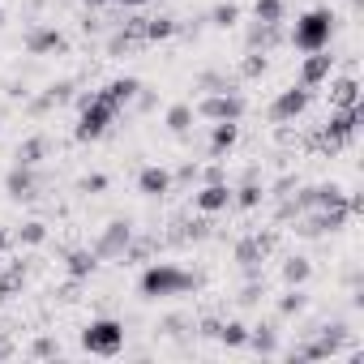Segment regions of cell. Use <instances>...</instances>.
<instances>
[{
    "mask_svg": "<svg viewBox=\"0 0 364 364\" xmlns=\"http://www.w3.org/2000/svg\"><path fill=\"white\" fill-rule=\"evenodd\" d=\"M193 287V274H185L180 266H150L141 274V296L146 300H163V296H185Z\"/></svg>",
    "mask_w": 364,
    "mask_h": 364,
    "instance_id": "obj_1",
    "label": "cell"
},
{
    "mask_svg": "<svg viewBox=\"0 0 364 364\" xmlns=\"http://www.w3.org/2000/svg\"><path fill=\"white\" fill-rule=\"evenodd\" d=\"M330 31H334V14H330V9H313V14H304V18L296 22L291 43H296L300 52H321V48L330 43Z\"/></svg>",
    "mask_w": 364,
    "mask_h": 364,
    "instance_id": "obj_2",
    "label": "cell"
},
{
    "mask_svg": "<svg viewBox=\"0 0 364 364\" xmlns=\"http://www.w3.org/2000/svg\"><path fill=\"white\" fill-rule=\"evenodd\" d=\"M116 112H120V107H116V103H112L103 90H99V95H90V99H86V107H82L77 137H82V141H95V137H103V133H107V124L116 120Z\"/></svg>",
    "mask_w": 364,
    "mask_h": 364,
    "instance_id": "obj_3",
    "label": "cell"
},
{
    "mask_svg": "<svg viewBox=\"0 0 364 364\" xmlns=\"http://www.w3.org/2000/svg\"><path fill=\"white\" fill-rule=\"evenodd\" d=\"M82 347H86L90 355H116V351L124 347V326L112 321V317H99V321H90V326L82 330Z\"/></svg>",
    "mask_w": 364,
    "mask_h": 364,
    "instance_id": "obj_4",
    "label": "cell"
},
{
    "mask_svg": "<svg viewBox=\"0 0 364 364\" xmlns=\"http://www.w3.org/2000/svg\"><path fill=\"white\" fill-rule=\"evenodd\" d=\"M343 347H347V326H330V330H321L313 343L296 347L291 360H326V355H338Z\"/></svg>",
    "mask_w": 364,
    "mask_h": 364,
    "instance_id": "obj_5",
    "label": "cell"
},
{
    "mask_svg": "<svg viewBox=\"0 0 364 364\" xmlns=\"http://www.w3.org/2000/svg\"><path fill=\"white\" fill-rule=\"evenodd\" d=\"M129 240H133L129 223H107V232H103L99 245H95V257H124V253H129Z\"/></svg>",
    "mask_w": 364,
    "mask_h": 364,
    "instance_id": "obj_6",
    "label": "cell"
},
{
    "mask_svg": "<svg viewBox=\"0 0 364 364\" xmlns=\"http://www.w3.org/2000/svg\"><path fill=\"white\" fill-rule=\"evenodd\" d=\"M304 107H309V86H291V90H283V95L274 99L270 116H274V120H296Z\"/></svg>",
    "mask_w": 364,
    "mask_h": 364,
    "instance_id": "obj_7",
    "label": "cell"
},
{
    "mask_svg": "<svg viewBox=\"0 0 364 364\" xmlns=\"http://www.w3.org/2000/svg\"><path fill=\"white\" fill-rule=\"evenodd\" d=\"M198 112H202V116H210V120H240L245 99H240V95H210Z\"/></svg>",
    "mask_w": 364,
    "mask_h": 364,
    "instance_id": "obj_8",
    "label": "cell"
},
{
    "mask_svg": "<svg viewBox=\"0 0 364 364\" xmlns=\"http://www.w3.org/2000/svg\"><path fill=\"white\" fill-rule=\"evenodd\" d=\"M26 52H31V56L65 52V35H60V31H48V26H35V31L26 35Z\"/></svg>",
    "mask_w": 364,
    "mask_h": 364,
    "instance_id": "obj_9",
    "label": "cell"
},
{
    "mask_svg": "<svg viewBox=\"0 0 364 364\" xmlns=\"http://www.w3.org/2000/svg\"><path fill=\"white\" fill-rule=\"evenodd\" d=\"M330 65H334V56H326V48L321 52H309V60H304V69H300V86H321L326 77H330Z\"/></svg>",
    "mask_w": 364,
    "mask_h": 364,
    "instance_id": "obj_10",
    "label": "cell"
},
{
    "mask_svg": "<svg viewBox=\"0 0 364 364\" xmlns=\"http://www.w3.org/2000/svg\"><path fill=\"white\" fill-rule=\"evenodd\" d=\"M198 206H202L206 215H215V210H228V206H232V189L223 185V180H210V185L198 193Z\"/></svg>",
    "mask_w": 364,
    "mask_h": 364,
    "instance_id": "obj_11",
    "label": "cell"
},
{
    "mask_svg": "<svg viewBox=\"0 0 364 364\" xmlns=\"http://www.w3.org/2000/svg\"><path fill=\"white\" fill-rule=\"evenodd\" d=\"M137 185H141V193H146V198H163V193L171 189V176H167L163 167H146V171L137 176Z\"/></svg>",
    "mask_w": 364,
    "mask_h": 364,
    "instance_id": "obj_12",
    "label": "cell"
},
{
    "mask_svg": "<svg viewBox=\"0 0 364 364\" xmlns=\"http://www.w3.org/2000/svg\"><path fill=\"white\" fill-rule=\"evenodd\" d=\"M9 198H35V176H31V167H14V176H9Z\"/></svg>",
    "mask_w": 364,
    "mask_h": 364,
    "instance_id": "obj_13",
    "label": "cell"
},
{
    "mask_svg": "<svg viewBox=\"0 0 364 364\" xmlns=\"http://www.w3.org/2000/svg\"><path fill=\"white\" fill-rule=\"evenodd\" d=\"M330 103H334V107H355V103H360V86H355V77L334 82V86H330Z\"/></svg>",
    "mask_w": 364,
    "mask_h": 364,
    "instance_id": "obj_14",
    "label": "cell"
},
{
    "mask_svg": "<svg viewBox=\"0 0 364 364\" xmlns=\"http://www.w3.org/2000/svg\"><path fill=\"white\" fill-rule=\"evenodd\" d=\"M223 347H245L249 343V326H240V321H219V334H215Z\"/></svg>",
    "mask_w": 364,
    "mask_h": 364,
    "instance_id": "obj_15",
    "label": "cell"
},
{
    "mask_svg": "<svg viewBox=\"0 0 364 364\" xmlns=\"http://www.w3.org/2000/svg\"><path fill=\"white\" fill-rule=\"evenodd\" d=\"M232 141H236V120H219L215 124V137H210V154L232 150Z\"/></svg>",
    "mask_w": 364,
    "mask_h": 364,
    "instance_id": "obj_16",
    "label": "cell"
},
{
    "mask_svg": "<svg viewBox=\"0 0 364 364\" xmlns=\"http://www.w3.org/2000/svg\"><path fill=\"white\" fill-rule=\"evenodd\" d=\"M43 154H48V137H31V141L18 146V163H22V167H35Z\"/></svg>",
    "mask_w": 364,
    "mask_h": 364,
    "instance_id": "obj_17",
    "label": "cell"
},
{
    "mask_svg": "<svg viewBox=\"0 0 364 364\" xmlns=\"http://www.w3.org/2000/svg\"><path fill=\"white\" fill-rule=\"evenodd\" d=\"M137 90H141V86H137V82H133V77H124V82H112V86H107V90H103V95H107V99H112V103H116V107H124V103H129V99H133V95H137Z\"/></svg>",
    "mask_w": 364,
    "mask_h": 364,
    "instance_id": "obj_18",
    "label": "cell"
},
{
    "mask_svg": "<svg viewBox=\"0 0 364 364\" xmlns=\"http://www.w3.org/2000/svg\"><path fill=\"white\" fill-rule=\"evenodd\" d=\"M95 266H99V257H95V253H69V274H73V279L95 274Z\"/></svg>",
    "mask_w": 364,
    "mask_h": 364,
    "instance_id": "obj_19",
    "label": "cell"
},
{
    "mask_svg": "<svg viewBox=\"0 0 364 364\" xmlns=\"http://www.w3.org/2000/svg\"><path fill=\"white\" fill-rule=\"evenodd\" d=\"M249 343H253L257 351H266V355H270V351L279 347V334H274V326H257V330H249Z\"/></svg>",
    "mask_w": 364,
    "mask_h": 364,
    "instance_id": "obj_20",
    "label": "cell"
},
{
    "mask_svg": "<svg viewBox=\"0 0 364 364\" xmlns=\"http://www.w3.org/2000/svg\"><path fill=\"white\" fill-rule=\"evenodd\" d=\"M189 120H193V107H189V103H176V107L167 112V124H171V133H185V129H189Z\"/></svg>",
    "mask_w": 364,
    "mask_h": 364,
    "instance_id": "obj_21",
    "label": "cell"
},
{
    "mask_svg": "<svg viewBox=\"0 0 364 364\" xmlns=\"http://www.w3.org/2000/svg\"><path fill=\"white\" fill-rule=\"evenodd\" d=\"M171 31H176V22H171V18H146V26H141V35H146V39H167Z\"/></svg>",
    "mask_w": 364,
    "mask_h": 364,
    "instance_id": "obj_22",
    "label": "cell"
},
{
    "mask_svg": "<svg viewBox=\"0 0 364 364\" xmlns=\"http://www.w3.org/2000/svg\"><path fill=\"white\" fill-rule=\"evenodd\" d=\"M309 274H313V266H309V262H304V257H291V262H287V266H283V279H287V283H291V287H296V283H304V279H309Z\"/></svg>",
    "mask_w": 364,
    "mask_h": 364,
    "instance_id": "obj_23",
    "label": "cell"
},
{
    "mask_svg": "<svg viewBox=\"0 0 364 364\" xmlns=\"http://www.w3.org/2000/svg\"><path fill=\"white\" fill-rule=\"evenodd\" d=\"M257 22L279 26V22H283V0H257Z\"/></svg>",
    "mask_w": 364,
    "mask_h": 364,
    "instance_id": "obj_24",
    "label": "cell"
},
{
    "mask_svg": "<svg viewBox=\"0 0 364 364\" xmlns=\"http://www.w3.org/2000/svg\"><path fill=\"white\" fill-rule=\"evenodd\" d=\"M304 304H309V296H304V291H287V296H283V304H279V313H283V317H291V313H300Z\"/></svg>",
    "mask_w": 364,
    "mask_h": 364,
    "instance_id": "obj_25",
    "label": "cell"
},
{
    "mask_svg": "<svg viewBox=\"0 0 364 364\" xmlns=\"http://www.w3.org/2000/svg\"><path fill=\"white\" fill-rule=\"evenodd\" d=\"M43 240H48L43 223H26V228H22V245H43Z\"/></svg>",
    "mask_w": 364,
    "mask_h": 364,
    "instance_id": "obj_26",
    "label": "cell"
},
{
    "mask_svg": "<svg viewBox=\"0 0 364 364\" xmlns=\"http://www.w3.org/2000/svg\"><path fill=\"white\" fill-rule=\"evenodd\" d=\"M236 18H240V9H236V5H219V9H215V22H219V26H232Z\"/></svg>",
    "mask_w": 364,
    "mask_h": 364,
    "instance_id": "obj_27",
    "label": "cell"
},
{
    "mask_svg": "<svg viewBox=\"0 0 364 364\" xmlns=\"http://www.w3.org/2000/svg\"><path fill=\"white\" fill-rule=\"evenodd\" d=\"M236 202H240V206H245V210H249V206H257V202H262V189H257V185H245V189H240V198H236Z\"/></svg>",
    "mask_w": 364,
    "mask_h": 364,
    "instance_id": "obj_28",
    "label": "cell"
},
{
    "mask_svg": "<svg viewBox=\"0 0 364 364\" xmlns=\"http://www.w3.org/2000/svg\"><path fill=\"white\" fill-rule=\"evenodd\" d=\"M262 69H266V52H262V56H257V52H253V56H249V60H245V77H257V73H262Z\"/></svg>",
    "mask_w": 364,
    "mask_h": 364,
    "instance_id": "obj_29",
    "label": "cell"
},
{
    "mask_svg": "<svg viewBox=\"0 0 364 364\" xmlns=\"http://www.w3.org/2000/svg\"><path fill=\"white\" fill-rule=\"evenodd\" d=\"M56 351H60V347H56L52 338H39V343H35V355H56Z\"/></svg>",
    "mask_w": 364,
    "mask_h": 364,
    "instance_id": "obj_30",
    "label": "cell"
},
{
    "mask_svg": "<svg viewBox=\"0 0 364 364\" xmlns=\"http://www.w3.org/2000/svg\"><path fill=\"white\" fill-rule=\"evenodd\" d=\"M9 296H14V287H9V283H5V279H0V304H5V300H9Z\"/></svg>",
    "mask_w": 364,
    "mask_h": 364,
    "instance_id": "obj_31",
    "label": "cell"
},
{
    "mask_svg": "<svg viewBox=\"0 0 364 364\" xmlns=\"http://www.w3.org/2000/svg\"><path fill=\"white\" fill-rule=\"evenodd\" d=\"M5 355H14V347H9V343H0V360H5Z\"/></svg>",
    "mask_w": 364,
    "mask_h": 364,
    "instance_id": "obj_32",
    "label": "cell"
},
{
    "mask_svg": "<svg viewBox=\"0 0 364 364\" xmlns=\"http://www.w3.org/2000/svg\"><path fill=\"white\" fill-rule=\"evenodd\" d=\"M5 249H9V236H5V232H0V253H5Z\"/></svg>",
    "mask_w": 364,
    "mask_h": 364,
    "instance_id": "obj_33",
    "label": "cell"
},
{
    "mask_svg": "<svg viewBox=\"0 0 364 364\" xmlns=\"http://www.w3.org/2000/svg\"><path fill=\"white\" fill-rule=\"evenodd\" d=\"M116 5H141V0H116Z\"/></svg>",
    "mask_w": 364,
    "mask_h": 364,
    "instance_id": "obj_34",
    "label": "cell"
},
{
    "mask_svg": "<svg viewBox=\"0 0 364 364\" xmlns=\"http://www.w3.org/2000/svg\"><path fill=\"white\" fill-rule=\"evenodd\" d=\"M86 5H107V0H86Z\"/></svg>",
    "mask_w": 364,
    "mask_h": 364,
    "instance_id": "obj_35",
    "label": "cell"
}]
</instances>
